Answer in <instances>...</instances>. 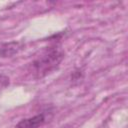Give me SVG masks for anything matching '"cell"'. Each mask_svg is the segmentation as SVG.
Instances as JSON below:
<instances>
[{
	"instance_id": "obj_4",
	"label": "cell",
	"mask_w": 128,
	"mask_h": 128,
	"mask_svg": "<svg viewBox=\"0 0 128 128\" xmlns=\"http://www.w3.org/2000/svg\"><path fill=\"white\" fill-rule=\"evenodd\" d=\"M10 83V79L8 76L4 75V74H0V92L2 90H4Z\"/></svg>"
},
{
	"instance_id": "obj_3",
	"label": "cell",
	"mask_w": 128,
	"mask_h": 128,
	"mask_svg": "<svg viewBox=\"0 0 128 128\" xmlns=\"http://www.w3.org/2000/svg\"><path fill=\"white\" fill-rule=\"evenodd\" d=\"M21 49V44L19 42H10L4 44L0 48V57H11L14 54L18 53Z\"/></svg>"
},
{
	"instance_id": "obj_5",
	"label": "cell",
	"mask_w": 128,
	"mask_h": 128,
	"mask_svg": "<svg viewBox=\"0 0 128 128\" xmlns=\"http://www.w3.org/2000/svg\"><path fill=\"white\" fill-rule=\"evenodd\" d=\"M63 128H64V127H63ZM65 128H68V127H65Z\"/></svg>"
},
{
	"instance_id": "obj_1",
	"label": "cell",
	"mask_w": 128,
	"mask_h": 128,
	"mask_svg": "<svg viewBox=\"0 0 128 128\" xmlns=\"http://www.w3.org/2000/svg\"><path fill=\"white\" fill-rule=\"evenodd\" d=\"M63 59V52L59 49H50L31 63V72L36 78H41L56 69Z\"/></svg>"
},
{
	"instance_id": "obj_2",
	"label": "cell",
	"mask_w": 128,
	"mask_h": 128,
	"mask_svg": "<svg viewBox=\"0 0 128 128\" xmlns=\"http://www.w3.org/2000/svg\"><path fill=\"white\" fill-rule=\"evenodd\" d=\"M45 121H46L45 114L41 113L33 117L21 120L20 122L17 123L15 128H39L45 123Z\"/></svg>"
}]
</instances>
